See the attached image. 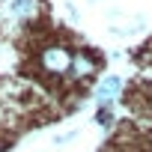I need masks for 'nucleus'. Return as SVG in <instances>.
I'll list each match as a JSON object with an SVG mask.
<instances>
[{"label":"nucleus","mask_w":152,"mask_h":152,"mask_svg":"<svg viewBox=\"0 0 152 152\" xmlns=\"http://www.w3.org/2000/svg\"><path fill=\"white\" fill-rule=\"evenodd\" d=\"M72 54H69V48H63V45H51V48H45L42 51V57H39V63H42V69L48 72V75H66V72H72Z\"/></svg>","instance_id":"obj_1"},{"label":"nucleus","mask_w":152,"mask_h":152,"mask_svg":"<svg viewBox=\"0 0 152 152\" xmlns=\"http://www.w3.org/2000/svg\"><path fill=\"white\" fill-rule=\"evenodd\" d=\"M119 90H122V78H119V75H107V78L99 84V90H96V104H99V107L110 104Z\"/></svg>","instance_id":"obj_2"},{"label":"nucleus","mask_w":152,"mask_h":152,"mask_svg":"<svg viewBox=\"0 0 152 152\" xmlns=\"http://www.w3.org/2000/svg\"><path fill=\"white\" fill-rule=\"evenodd\" d=\"M93 69H96V63L87 57V54H75V60H72V78L75 81H81V78H87V75H93Z\"/></svg>","instance_id":"obj_3"},{"label":"nucleus","mask_w":152,"mask_h":152,"mask_svg":"<svg viewBox=\"0 0 152 152\" xmlns=\"http://www.w3.org/2000/svg\"><path fill=\"white\" fill-rule=\"evenodd\" d=\"M33 12H36V0H12V15L30 18Z\"/></svg>","instance_id":"obj_4"},{"label":"nucleus","mask_w":152,"mask_h":152,"mask_svg":"<svg viewBox=\"0 0 152 152\" xmlns=\"http://www.w3.org/2000/svg\"><path fill=\"white\" fill-rule=\"evenodd\" d=\"M99 122H102V125H110V113H107V110H99Z\"/></svg>","instance_id":"obj_5"}]
</instances>
